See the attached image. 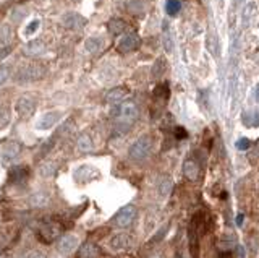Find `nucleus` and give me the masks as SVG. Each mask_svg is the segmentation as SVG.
Listing matches in <instances>:
<instances>
[{
  "label": "nucleus",
  "mask_w": 259,
  "mask_h": 258,
  "mask_svg": "<svg viewBox=\"0 0 259 258\" xmlns=\"http://www.w3.org/2000/svg\"><path fill=\"white\" fill-rule=\"evenodd\" d=\"M152 149V141L149 135H141V137L134 141V143L130 146L128 149V158L134 161V162H141L144 161L149 154H151Z\"/></svg>",
  "instance_id": "1"
},
{
  "label": "nucleus",
  "mask_w": 259,
  "mask_h": 258,
  "mask_svg": "<svg viewBox=\"0 0 259 258\" xmlns=\"http://www.w3.org/2000/svg\"><path fill=\"white\" fill-rule=\"evenodd\" d=\"M112 115L117 117V122H122V124H126L132 127L140 117V109L133 101H126V103H122L115 107Z\"/></svg>",
  "instance_id": "2"
},
{
  "label": "nucleus",
  "mask_w": 259,
  "mask_h": 258,
  "mask_svg": "<svg viewBox=\"0 0 259 258\" xmlns=\"http://www.w3.org/2000/svg\"><path fill=\"white\" fill-rule=\"evenodd\" d=\"M46 67L40 64H28L20 67L16 72V81L20 83H30V81H38L40 78H44L46 75Z\"/></svg>",
  "instance_id": "3"
},
{
  "label": "nucleus",
  "mask_w": 259,
  "mask_h": 258,
  "mask_svg": "<svg viewBox=\"0 0 259 258\" xmlns=\"http://www.w3.org/2000/svg\"><path fill=\"white\" fill-rule=\"evenodd\" d=\"M136 206L134 205H126L124 208H120L117 214L112 218V224L115 227H120V229H125L128 226H132V222L136 219Z\"/></svg>",
  "instance_id": "4"
},
{
  "label": "nucleus",
  "mask_w": 259,
  "mask_h": 258,
  "mask_svg": "<svg viewBox=\"0 0 259 258\" xmlns=\"http://www.w3.org/2000/svg\"><path fill=\"white\" fill-rule=\"evenodd\" d=\"M60 232H62V227L57 226L56 222H52V221H44L42 224H40V227L38 230V237H40L44 242H52V240H56L57 237L60 235Z\"/></svg>",
  "instance_id": "5"
},
{
  "label": "nucleus",
  "mask_w": 259,
  "mask_h": 258,
  "mask_svg": "<svg viewBox=\"0 0 259 258\" xmlns=\"http://www.w3.org/2000/svg\"><path fill=\"white\" fill-rule=\"evenodd\" d=\"M140 46H141V39H140V36L136 35V33H128V35H125V36L120 38L118 44H117V49H118V52H122V54H128V52L136 51Z\"/></svg>",
  "instance_id": "6"
},
{
  "label": "nucleus",
  "mask_w": 259,
  "mask_h": 258,
  "mask_svg": "<svg viewBox=\"0 0 259 258\" xmlns=\"http://www.w3.org/2000/svg\"><path fill=\"white\" fill-rule=\"evenodd\" d=\"M15 111L20 119H30L36 111V103L30 96H22L15 104Z\"/></svg>",
  "instance_id": "7"
},
{
  "label": "nucleus",
  "mask_w": 259,
  "mask_h": 258,
  "mask_svg": "<svg viewBox=\"0 0 259 258\" xmlns=\"http://www.w3.org/2000/svg\"><path fill=\"white\" fill-rule=\"evenodd\" d=\"M20 151H22V146L16 141H12V143L6 145L2 153H0V162H2L4 166H12L13 162L18 159L20 156Z\"/></svg>",
  "instance_id": "8"
},
{
  "label": "nucleus",
  "mask_w": 259,
  "mask_h": 258,
  "mask_svg": "<svg viewBox=\"0 0 259 258\" xmlns=\"http://www.w3.org/2000/svg\"><path fill=\"white\" fill-rule=\"evenodd\" d=\"M60 119H62V112L60 111H49L39 117L36 128L38 130H50L52 127H56L58 124Z\"/></svg>",
  "instance_id": "9"
},
{
  "label": "nucleus",
  "mask_w": 259,
  "mask_h": 258,
  "mask_svg": "<svg viewBox=\"0 0 259 258\" xmlns=\"http://www.w3.org/2000/svg\"><path fill=\"white\" fill-rule=\"evenodd\" d=\"M74 180L80 182V184H88V182H91L94 179L99 177V171L94 166H90V164H84V166H80L76 171H74Z\"/></svg>",
  "instance_id": "10"
},
{
  "label": "nucleus",
  "mask_w": 259,
  "mask_h": 258,
  "mask_svg": "<svg viewBox=\"0 0 259 258\" xmlns=\"http://www.w3.org/2000/svg\"><path fill=\"white\" fill-rule=\"evenodd\" d=\"M133 239L126 232H118L110 237L108 240V247H110L114 252H125L130 247H132Z\"/></svg>",
  "instance_id": "11"
},
{
  "label": "nucleus",
  "mask_w": 259,
  "mask_h": 258,
  "mask_svg": "<svg viewBox=\"0 0 259 258\" xmlns=\"http://www.w3.org/2000/svg\"><path fill=\"white\" fill-rule=\"evenodd\" d=\"M88 23V20L84 17H81L80 13H74V12H68L62 17V25L68 30H81L84 28Z\"/></svg>",
  "instance_id": "12"
},
{
  "label": "nucleus",
  "mask_w": 259,
  "mask_h": 258,
  "mask_svg": "<svg viewBox=\"0 0 259 258\" xmlns=\"http://www.w3.org/2000/svg\"><path fill=\"white\" fill-rule=\"evenodd\" d=\"M78 248V237H74L72 234H66L62 235L60 239L57 240V250L62 255H70L73 253L74 250Z\"/></svg>",
  "instance_id": "13"
},
{
  "label": "nucleus",
  "mask_w": 259,
  "mask_h": 258,
  "mask_svg": "<svg viewBox=\"0 0 259 258\" xmlns=\"http://www.w3.org/2000/svg\"><path fill=\"white\" fill-rule=\"evenodd\" d=\"M128 96V90L125 86H117L110 90L107 94H106V103L108 104H120L122 101Z\"/></svg>",
  "instance_id": "14"
},
{
  "label": "nucleus",
  "mask_w": 259,
  "mask_h": 258,
  "mask_svg": "<svg viewBox=\"0 0 259 258\" xmlns=\"http://www.w3.org/2000/svg\"><path fill=\"white\" fill-rule=\"evenodd\" d=\"M46 51V46L40 39H32L30 41V43H26L23 46V52L26 54V56L30 57H36V56H40Z\"/></svg>",
  "instance_id": "15"
},
{
  "label": "nucleus",
  "mask_w": 259,
  "mask_h": 258,
  "mask_svg": "<svg viewBox=\"0 0 259 258\" xmlns=\"http://www.w3.org/2000/svg\"><path fill=\"white\" fill-rule=\"evenodd\" d=\"M183 174H185L188 180H198V177H200V166H198V162L194 159H186L183 162Z\"/></svg>",
  "instance_id": "16"
},
{
  "label": "nucleus",
  "mask_w": 259,
  "mask_h": 258,
  "mask_svg": "<svg viewBox=\"0 0 259 258\" xmlns=\"http://www.w3.org/2000/svg\"><path fill=\"white\" fill-rule=\"evenodd\" d=\"M28 167L24 166H13V169L10 171V180L13 182V184H23V182H26V179H28Z\"/></svg>",
  "instance_id": "17"
},
{
  "label": "nucleus",
  "mask_w": 259,
  "mask_h": 258,
  "mask_svg": "<svg viewBox=\"0 0 259 258\" xmlns=\"http://www.w3.org/2000/svg\"><path fill=\"white\" fill-rule=\"evenodd\" d=\"M172 188H174V182L168 175H162L158 182V193L162 196V198H167V196L172 193Z\"/></svg>",
  "instance_id": "18"
},
{
  "label": "nucleus",
  "mask_w": 259,
  "mask_h": 258,
  "mask_svg": "<svg viewBox=\"0 0 259 258\" xmlns=\"http://www.w3.org/2000/svg\"><path fill=\"white\" fill-rule=\"evenodd\" d=\"M28 203L32 208H44V206L49 205V195H47L46 192H36L30 196Z\"/></svg>",
  "instance_id": "19"
},
{
  "label": "nucleus",
  "mask_w": 259,
  "mask_h": 258,
  "mask_svg": "<svg viewBox=\"0 0 259 258\" xmlns=\"http://www.w3.org/2000/svg\"><path fill=\"white\" fill-rule=\"evenodd\" d=\"M76 148H78V151H80V153H91V151H92V148H94L92 138H91L88 133L80 135L78 140H76Z\"/></svg>",
  "instance_id": "20"
},
{
  "label": "nucleus",
  "mask_w": 259,
  "mask_h": 258,
  "mask_svg": "<svg viewBox=\"0 0 259 258\" xmlns=\"http://www.w3.org/2000/svg\"><path fill=\"white\" fill-rule=\"evenodd\" d=\"M107 30H108L110 35L118 36V35H122V33L126 30V23L122 18H112L110 22L107 23Z\"/></svg>",
  "instance_id": "21"
},
{
  "label": "nucleus",
  "mask_w": 259,
  "mask_h": 258,
  "mask_svg": "<svg viewBox=\"0 0 259 258\" xmlns=\"http://www.w3.org/2000/svg\"><path fill=\"white\" fill-rule=\"evenodd\" d=\"M125 7L132 15H142L146 10V2L144 0H126Z\"/></svg>",
  "instance_id": "22"
},
{
  "label": "nucleus",
  "mask_w": 259,
  "mask_h": 258,
  "mask_svg": "<svg viewBox=\"0 0 259 258\" xmlns=\"http://www.w3.org/2000/svg\"><path fill=\"white\" fill-rule=\"evenodd\" d=\"M84 47H86L88 52L98 54V52L102 49V47H104V39H102L100 36H92V38H90V39L86 41Z\"/></svg>",
  "instance_id": "23"
},
{
  "label": "nucleus",
  "mask_w": 259,
  "mask_h": 258,
  "mask_svg": "<svg viewBox=\"0 0 259 258\" xmlns=\"http://www.w3.org/2000/svg\"><path fill=\"white\" fill-rule=\"evenodd\" d=\"M57 167H58V164L56 161H47L39 167V174L42 175V177H52V175H56Z\"/></svg>",
  "instance_id": "24"
},
{
  "label": "nucleus",
  "mask_w": 259,
  "mask_h": 258,
  "mask_svg": "<svg viewBox=\"0 0 259 258\" xmlns=\"http://www.w3.org/2000/svg\"><path fill=\"white\" fill-rule=\"evenodd\" d=\"M168 96H170V88H168L167 83H162L159 86H156V90H154V99L166 103V101L168 99Z\"/></svg>",
  "instance_id": "25"
},
{
  "label": "nucleus",
  "mask_w": 259,
  "mask_h": 258,
  "mask_svg": "<svg viewBox=\"0 0 259 258\" xmlns=\"http://www.w3.org/2000/svg\"><path fill=\"white\" fill-rule=\"evenodd\" d=\"M98 253H99L98 247L94 245V243H91V242H86V243H83V245L80 247V252H78V255H83V256H91V258H96V256H98Z\"/></svg>",
  "instance_id": "26"
},
{
  "label": "nucleus",
  "mask_w": 259,
  "mask_h": 258,
  "mask_svg": "<svg viewBox=\"0 0 259 258\" xmlns=\"http://www.w3.org/2000/svg\"><path fill=\"white\" fill-rule=\"evenodd\" d=\"M166 69H167V62H166V59H158L156 60V64L152 67V77L154 78H160L164 73H166Z\"/></svg>",
  "instance_id": "27"
},
{
  "label": "nucleus",
  "mask_w": 259,
  "mask_h": 258,
  "mask_svg": "<svg viewBox=\"0 0 259 258\" xmlns=\"http://www.w3.org/2000/svg\"><path fill=\"white\" fill-rule=\"evenodd\" d=\"M26 17H28V10H26L24 7H16V9H13L12 13H10L12 22H15V23L23 22Z\"/></svg>",
  "instance_id": "28"
},
{
  "label": "nucleus",
  "mask_w": 259,
  "mask_h": 258,
  "mask_svg": "<svg viewBox=\"0 0 259 258\" xmlns=\"http://www.w3.org/2000/svg\"><path fill=\"white\" fill-rule=\"evenodd\" d=\"M180 9H182V0H167L166 2V10L170 17L178 15Z\"/></svg>",
  "instance_id": "29"
},
{
  "label": "nucleus",
  "mask_w": 259,
  "mask_h": 258,
  "mask_svg": "<svg viewBox=\"0 0 259 258\" xmlns=\"http://www.w3.org/2000/svg\"><path fill=\"white\" fill-rule=\"evenodd\" d=\"M12 38H13V31L8 25L0 26V44H10Z\"/></svg>",
  "instance_id": "30"
},
{
  "label": "nucleus",
  "mask_w": 259,
  "mask_h": 258,
  "mask_svg": "<svg viewBox=\"0 0 259 258\" xmlns=\"http://www.w3.org/2000/svg\"><path fill=\"white\" fill-rule=\"evenodd\" d=\"M243 124H244V127H258L259 125V117L253 111L244 112L243 114Z\"/></svg>",
  "instance_id": "31"
},
{
  "label": "nucleus",
  "mask_w": 259,
  "mask_h": 258,
  "mask_svg": "<svg viewBox=\"0 0 259 258\" xmlns=\"http://www.w3.org/2000/svg\"><path fill=\"white\" fill-rule=\"evenodd\" d=\"M8 122H10V111H8V107L0 106V130L8 125Z\"/></svg>",
  "instance_id": "32"
},
{
  "label": "nucleus",
  "mask_w": 259,
  "mask_h": 258,
  "mask_svg": "<svg viewBox=\"0 0 259 258\" xmlns=\"http://www.w3.org/2000/svg\"><path fill=\"white\" fill-rule=\"evenodd\" d=\"M54 145H56V137H52L46 141V143L42 145V148H40V153H39V158H42V156H46L47 153L50 151V149L54 148Z\"/></svg>",
  "instance_id": "33"
},
{
  "label": "nucleus",
  "mask_w": 259,
  "mask_h": 258,
  "mask_svg": "<svg viewBox=\"0 0 259 258\" xmlns=\"http://www.w3.org/2000/svg\"><path fill=\"white\" fill-rule=\"evenodd\" d=\"M39 26H40V20H34V22H31L28 26L24 28V36H31L34 35L38 30H39Z\"/></svg>",
  "instance_id": "34"
},
{
  "label": "nucleus",
  "mask_w": 259,
  "mask_h": 258,
  "mask_svg": "<svg viewBox=\"0 0 259 258\" xmlns=\"http://www.w3.org/2000/svg\"><path fill=\"white\" fill-rule=\"evenodd\" d=\"M250 138H244V137H242V138H238L236 140V143H235V146H236V149H240V151H246V149H250Z\"/></svg>",
  "instance_id": "35"
},
{
  "label": "nucleus",
  "mask_w": 259,
  "mask_h": 258,
  "mask_svg": "<svg viewBox=\"0 0 259 258\" xmlns=\"http://www.w3.org/2000/svg\"><path fill=\"white\" fill-rule=\"evenodd\" d=\"M162 41H164V46H166V51L167 52H172L174 51V41L170 39V35H168V31L164 33V36H162Z\"/></svg>",
  "instance_id": "36"
},
{
  "label": "nucleus",
  "mask_w": 259,
  "mask_h": 258,
  "mask_svg": "<svg viewBox=\"0 0 259 258\" xmlns=\"http://www.w3.org/2000/svg\"><path fill=\"white\" fill-rule=\"evenodd\" d=\"M10 77V67H6V65H2L0 67V86H2L6 80H8Z\"/></svg>",
  "instance_id": "37"
},
{
  "label": "nucleus",
  "mask_w": 259,
  "mask_h": 258,
  "mask_svg": "<svg viewBox=\"0 0 259 258\" xmlns=\"http://www.w3.org/2000/svg\"><path fill=\"white\" fill-rule=\"evenodd\" d=\"M12 51H13V47L10 44H5L4 47H0V60H5L12 54Z\"/></svg>",
  "instance_id": "38"
},
{
  "label": "nucleus",
  "mask_w": 259,
  "mask_h": 258,
  "mask_svg": "<svg viewBox=\"0 0 259 258\" xmlns=\"http://www.w3.org/2000/svg\"><path fill=\"white\" fill-rule=\"evenodd\" d=\"M167 229H168V226H162V229L160 230H158V234H156L151 240H149V243H156V242H159L164 235H166V232H167Z\"/></svg>",
  "instance_id": "39"
},
{
  "label": "nucleus",
  "mask_w": 259,
  "mask_h": 258,
  "mask_svg": "<svg viewBox=\"0 0 259 258\" xmlns=\"http://www.w3.org/2000/svg\"><path fill=\"white\" fill-rule=\"evenodd\" d=\"M188 137V133H186V130L183 127H176L175 128V138L176 140H183V138H186Z\"/></svg>",
  "instance_id": "40"
},
{
  "label": "nucleus",
  "mask_w": 259,
  "mask_h": 258,
  "mask_svg": "<svg viewBox=\"0 0 259 258\" xmlns=\"http://www.w3.org/2000/svg\"><path fill=\"white\" fill-rule=\"evenodd\" d=\"M26 258H47V255L42 252V250H32V252L26 255Z\"/></svg>",
  "instance_id": "41"
},
{
  "label": "nucleus",
  "mask_w": 259,
  "mask_h": 258,
  "mask_svg": "<svg viewBox=\"0 0 259 258\" xmlns=\"http://www.w3.org/2000/svg\"><path fill=\"white\" fill-rule=\"evenodd\" d=\"M234 243H235V239H234V237L228 235V234L224 235V239H222V247L227 248L228 245H234Z\"/></svg>",
  "instance_id": "42"
},
{
  "label": "nucleus",
  "mask_w": 259,
  "mask_h": 258,
  "mask_svg": "<svg viewBox=\"0 0 259 258\" xmlns=\"http://www.w3.org/2000/svg\"><path fill=\"white\" fill-rule=\"evenodd\" d=\"M251 9H253V7L246 5V7H244V10H243V25L244 26L248 25V15H251Z\"/></svg>",
  "instance_id": "43"
},
{
  "label": "nucleus",
  "mask_w": 259,
  "mask_h": 258,
  "mask_svg": "<svg viewBox=\"0 0 259 258\" xmlns=\"http://www.w3.org/2000/svg\"><path fill=\"white\" fill-rule=\"evenodd\" d=\"M236 224H238V226H242V224H243V214H238V218H236Z\"/></svg>",
  "instance_id": "44"
},
{
  "label": "nucleus",
  "mask_w": 259,
  "mask_h": 258,
  "mask_svg": "<svg viewBox=\"0 0 259 258\" xmlns=\"http://www.w3.org/2000/svg\"><path fill=\"white\" fill-rule=\"evenodd\" d=\"M238 253H240V258H244V250L242 245H238Z\"/></svg>",
  "instance_id": "45"
},
{
  "label": "nucleus",
  "mask_w": 259,
  "mask_h": 258,
  "mask_svg": "<svg viewBox=\"0 0 259 258\" xmlns=\"http://www.w3.org/2000/svg\"><path fill=\"white\" fill-rule=\"evenodd\" d=\"M220 258H234V256H232L230 252H224V253L220 255Z\"/></svg>",
  "instance_id": "46"
},
{
  "label": "nucleus",
  "mask_w": 259,
  "mask_h": 258,
  "mask_svg": "<svg viewBox=\"0 0 259 258\" xmlns=\"http://www.w3.org/2000/svg\"><path fill=\"white\" fill-rule=\"evenodd\" d=\"M254 96H256V101H259V85L256 88V94H254Z\"/></svg>",
  "instance_id": "47"
},
{
  "label": "nucleus",
  "mask_w": 259,
  "mask_h": 258,
  "mask_svg": "<svg viewBox=\"0 0 259 258\" xmlns=\"http://www.w3.org/2000/svg\"><path fill=\"white\" fill-rule=\"evenodd\" d=\"M76 258H91V256H83V255H78Z\"/></svg>",
  "instance_id": "48"
},
{
  "label": "nucleus",
  "mask_w": 259,
  "mask_h": 258,
  "mask_svg": "<svg viewBox=\"0 0 259 258\" xmlns=\"http://www.w3.org/2000/svg\"><path fill=\"white\" fill-rule=\"evenodd\" d=\"M152 258H164V256H152Z\"/></svg>",
  "instance_id": "49"
}]
</instances>
